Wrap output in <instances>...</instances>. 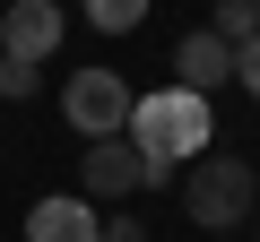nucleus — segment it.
Listing matches in <instances>:
<instances>
[{
	"label": "nucleus",
	"instance_id": "4",
	"mask_svg": "<svg viewBox=\"0 0 260 242\" xmlns=\"http://www.w3.org/2000/svg\"><path fill=\"white\" fill-rule=\"evenodd\" d=\"M139 190H156V173L139 165L130 139H95L87 147V165H78V199L87 208H121V199H139Z\"/></svg>",
	"mask_w": 260,
	"mask_h": 242
},
{
	"label": "nucleus",
	"instance_id": "12",
	"mask_svg": "<svg viewBox=\"0 0 260 242\" xmlns=\"http://www.w3.org/2000/svg\"><path fill=\"white\" fill-rule=\"evenodd\" d=\"M104 242H148V216H130V208L104 216Z\"/></svg>",
	"mask_w": 260,
	"mask_h": 242
},
{
	"label": "nucleus",
	"instance_id": "9",
	"mask_svg": "<svg viewBox=\"0 0 260 242\" xmlns=\"http://www.w3.org/2000/svg\"><path fill=\"white\" fill-rule=\"evenodd\" d=\"M78 9H87L95 35H139L148 26V0H78Z\"/></svg>",
	"mask_w": 260,
	"mask_h": 242
},
{
	"label": "nucleus",
	"instance_id": "1",
	"mask_svg": "<svg viewBox=\"0 0 260 242\" xmlns=\"http://www.w3.org/2000/svg\"><path fill=\"white\" fill-rule=\"evenodd\" d=\"M121 139L139 147V165L165 182L174 165H200V156L217 147V112H208V95H191V87H156V95L130 104V130H121Z\"/></svg>",
	"mask_w": 260,
	"mask_h": 242
},
{
	"label": "nucleus",
	"instance_id": "3",
	"mask_svg": "<svg viewBox=\"0 0 260 242\" xmlns=\"http://www.w3.org/2000/svg\"><path fill=\"white\" fill-rule=\"evenodd\" d=\"M130 104H139V95H130L121 69H78V78H61V121H70L87 147L130 130Z\"/></svg>",
	"mask_w": 260,
	"mask_h": 242
},
{
	"label": "nucleus",
	"instance_id": "5",
	"mask_svg": "<svg viewBox=\"0 0 260 242\" xmlns=\"http://www.w3.org/2000/svg\"><path fill=\"white\" fill-rule=\"evenodd\" d=\"M61 35H70V9H61V0H9V9H0V61L44 69L61 52Z\"/></svg>",
	"mask_w": 260,
	"mask_h": 242
},
{
	"label": "nucleus",
	"instance_id": "2",
	"mask_svg": "<svg viewBox=\"0 0 260 242\" xmlns=\"http://www.w3.org/2000/svg\"><path fill=\"white\" fill-rule=\"evenodd\" d=\"M251 208H260V173H251V156H234V147L217 156V147H208V156L182 173V216H191L200 233H225V225H243Z\"/></svg>",
	"mask_w": 260,
	"mask_h": 242
},
{
	"label": "nucleus",
	"instance_id": "10",
	"mask_svg": "<svg viewBox=\"0 0 260 242\" xmlns=\"http://www.w3.org/2000/svg\"><path fill=\"white\" fill-rule=\"evenodd\" d=\"M44 87V69H26V61H0V104H26Z\"/></svg>",
	"mask_w": 260,
	"mask_h": 242
},
{
	"label": "nucleus",
	"instance_id": "7",
	"mask_svg": "<svg viewBox=\"0 0 260 242\" xmlns=\"http://www.w3.org/2000/svg\"><path fill=\"white\" fill-rule=\"evenodd\" d=\"M174 87H191V95L234 87V52H225V35H182V44H174Z\"/></svg>",
	"mask_w": 260,
	"mask_h": 242
},
{
	"label": "nucleus",
	"instance_id": "11",
	"mask_svg": "<svg viewBox=\"0 0 260 242\" xmlns=\"http://www.w3.org/2000/svg\"><path fill=\"white\" fill-rule=\"evenodd\" d=\"M234 87L260 104V44H243V52H234Z\"/></svg>",
	"mask_w": 260,
	"mask_h": 242
},
{
	"label": "nucleus",
	"instance_id": "8",
	"mask_svg": "<svg viewBox=\"0 0 260 242\" xmlns=\"http://www.w3.org/2000/svg\"><path fill=\"white\" fill-rule=\"evenodd\" d=\"M208 35H225V52L260 44V0H217V18H208Z\"/></svg>",
	"mask_w": 260,
	"mask_h": 242
},
{
	"label": "nucleus",
	"instance_id": "6",
	"mask_svg": "<svg viewBox=\"0 0 260 242\" xmlns=\"http://www.w3.org/2000/svg\"><path fill=\"white\" fill-rule=\"evenodd\" d=\"M26 242H104V208H87L78 190H52L26 208Z\"/></svg>",
	"mask_w": 260,
	"mask_h": 242
}]
</instances>
